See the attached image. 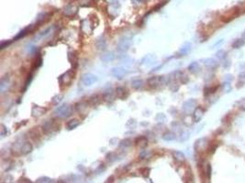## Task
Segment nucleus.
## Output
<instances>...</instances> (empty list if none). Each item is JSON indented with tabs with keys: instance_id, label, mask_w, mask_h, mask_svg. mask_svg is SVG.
I'll list each match as a JSON object with an SVG mask.
<instances>
[{
	"instance_id": "obj_1",
	"label": "nucleus",
	"mask_w": 245,
	"mask_h": 183,
	"mask_svg": "<svg viewBox=\"0 0 245 183\" xmlns=\"http://www.w3.org/2000/svg\"><path fill=\"white\" fill-rule=\"evenodd\" d=\"M203 116H204V110L201 107H198L193 114V118H194L195 122L200 121Z\"/></svg>"
},
{
	"instance_id": "obj_2",
	"label": "nucleus",
	"mask_w": 245,
	"mask_h": 183,
	"mask_svg": "<svg viewBox=\"0 0 245 183\" xmlns=\"http://www.w3.org/2000/svg\"><path fill=\"white\" fill-rule=\"evenodd\" d=\"M244 84H245V72H242L238 75L236 87L237 88H241L242 86H244Z\"/></svg>"
},
{
	"instance_id": "obj_3",
	"label": "nucleus",
	"mask_w": 245,
	"mask_h": 183,
	"mask_svg": "<svg viewBox=\"0 0 245 183\" xmlns=\"http://www.w3.org/2000/svg\"><path fill=\"white\" fill-rule=\"evenodd\" d=\"M245 45V39L240 38H237L233 41L232 43V48L233 49H240L241 47H243V46Z\"/></svg>"
},
{
	"instance_id": "obj_4",
	"label": "nucleus",
	"mask_w": 245,
	"mask_h": 183,
	"mask_svg": "<svg viewBox=\"0 0 245 183\" xmlns=\"http://www.w3.org/2000/svg\"><path fill=\"white\" fill-rule=\"evenodd\" d=\"M205 64H206L207 67H209V68H210V69H215V68H217L218 65H219V64H218V62L215 61L214 59H207Z\"/></svg>"
},
{
	"instance_id": "obj_5",
	"label": "nucleus",
	"mask_w": 245,
	"mask_h": 183,
	"mask_svg": "<svg viewBox=\"0 0 245 183\" xmlns=\"http://www.w3.org/2000/svg\"><path fill=\"white\" fill-rule=\"evenodd\" d=\"M174 157L178 162H184L185 160V155L182 152H179V151H174Z\"/></svg>"
},
{
	"instance_id": "obj_6",
	"label": "nucleus",
	"mask_w": 245,
	"mask_h": 183,
	"mask_svg": "<svg viewBox=\"0 0 245 183\" xmlns=\"http://www.w3.org/2000/svg\"><path fill=\"white\" fill-rule=\"evenodd\" d=\"M188 70L191 72H193V73H195V72H198V71H199V65H198V62H192L190 65H189V67H188Z\"/></svg>"
},
{
	"instance_id": "obj_7",
	"label": "nucleus",
	"mask_w": 245,
	"mask_h": 183,
	"mask_svg": "<svg viewBox=\"0 0 245 183\" xmlns=\"http://www.w3.org/2000/svg\"><path fill=\"white\" fill-rule=\"evenodd\" d=\"M216 57L219 59V60H221V61H224L226 58H227V52L223 50H220L217 53H216Z\"/></svg>"
},
{
	"instance_id": "obj_8",
	"label": "nucleus",
	"mask_w": 245,
	"mask_h": 183,
	"mask_svg": "<svg viewBox=\"0 0 245 183\" xmlns=\"http://www.w3.org/2000/svg\"><path fill=\"white\" fill-rule=\"evenodd\" d=\"M236 105H237V107H238L240 110H241V111H245V98H242V99H240V101H238V102L236 103Z\"/></svg>"
},
{
	"instance_id": "obj_9",
	"label": "nucleus",
	"mask_w": 245,
	"mask_h": 183,
	"mask_svg": "<svg viewBox=\"0 0 245 183\" xmlns=\"http://www.w3.org/2000/svg\"><path fill=\"white\" fill-rule=\"evenodd\" d=\"M77 125H79V121L76 120V119H74V120H71L68 124H67V126L69 129H73V128H75Z\"/></svg>"
},
{
	"instance_id": "obj_10",
	"label": "nucleus",
	"mask_w": 245,
	"mask_h": 183,
	"mask_svg": "<svg viewBox=\"0 0 245 183\" xmlns=\"http://www.w3.org/2000/svg\"><path fill=\"white\" fill-rule=\"evenodd\" d=\"M222 88H223V91L225 93H229L231 91V86H230V82H226L223 83L222 85Z\"/></svg>"
},
{
	"instance_id": "obj_11",
	"label": "nucleus",
	"mask_w": 245,
	"mask_h": 183,
	"mask_svg": "<svg viewBox=\"0 0 245 183\" xmlns=\"http://www.w3.org/2000/svg\"><path fill=\"white\" fill-rule=\"evenodd\" d=\"M211 171H212V168H211L210 164H207L206 175H207V178H208L209 179H210V178H211Z\"/></svg>"
},
{
	"instance_id": "obj_12",
	"label": "nucleus",
	"mask_w": 245,
	"mask_h": 183,
	"mask_svg": "<svg viewBox=\"0 0 245 183\" xmlns=\"http://www.w3.org/2000/svg\"><path fill=\"white\" fill-rule=\"evenodd\" d=\"M241 38L245 39V31H243V33H242V35H241Z\"/></svg>"
}]
</instances>
